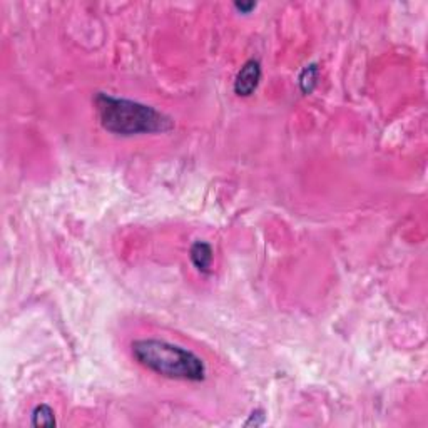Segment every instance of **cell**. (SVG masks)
<instances>
[{"label":"cell","mask_w":428,"mask_h":428,"mask_svg":"<svg viewBox=\"0 0 428 428\" xmlns=\"http://www.w3.org/2000/svg\"><path fill=\"white\" fill-rule=\"evenodd\" d=\"M317 79H318V68L317 64H310L303 69V72L300 74V87L305 94H310L311 90L315 89L317 86Z\"/></svg>","instance_id":"obj_6"},{"label":"cell","mask_w":428,"mask_h":428,"mask_svg":"<svg viewBox=\"0 0 428 428\" xmlns=\"http://www.w3.org/2000/svg\"><path fill=\"white\" fill-rule=\"evenodd\" d=\"M94 106L101 126L116 136L156 134L174 127V120L164 112L131 99L97 93Z\"/></svg>","instance_id":"obj_1"},{"label":"cell","mask_w":428,"mask_h":428,"mask_svg":"<svg viewBox=\"0 0 428 428\" xmlns=\"http://www.w3.org/2000/svg\"><path fill=\"white\" fill-rule=\"evenodd\" d=\"M235 7L238 10L243 12V14H248V12H251L256 7V2H236Z\"/></svg>","instance_id":"obj_7"},{"label":"cell","mask_w":428,"mask_h":428,"mask_svg":"<svg viewBox=\"0 0 428 428\" xmlns=\"http://www.w3.org/2000/svg\"><path fill=\"white\" fill-rule=\"evenodd\" d=\"M32 425L34 427H56L54 410L49 405H37L32 411Z\"/></svg>","instance_id":"obj_5"},{"label":"cell","mask_w":428,"mask_h":428,"mask_svg":"<svg viewBox=\"0 0 428 428\" xmlns=\"http://www.w3.org/2000/svg\"><path fill=\"white\" fill-rule=\"evenodd\" d=\"M132 358L156 375L181 381H203L206 365L196 353L164 340H136L131 344Z\"/></svg>","instance_id":"obj_2"},{"label":"cell","mask_w":428,"mask_h":428,"mask_svg":"<svg viewBox=\"0 0 428 428\" xmlns=\"http://www.w3.org/2000/svg\"><path fill=\"white\" fill-rule=\"evenodd\" d=\"M191 263L196 266L199 273H211V266H213V248L206 241H196L189 249Z\"/></svg>","instance_id":"obj_4"},{"label":"cell","mask_w":428,"mask_h":428,"mask_svg":"<svg viewBox=\"0 0 428 428\" xmlns=\"http://www.w3.org/2000/svg\"><path fill=\"white\" fill-rule=\"evenodd\" d=\"M261 81V64L256 59H249L239 69L235 79V93L241 97H248L257 89Z\"/></svg>","instance_id":"obj_3"}]
</instances>
